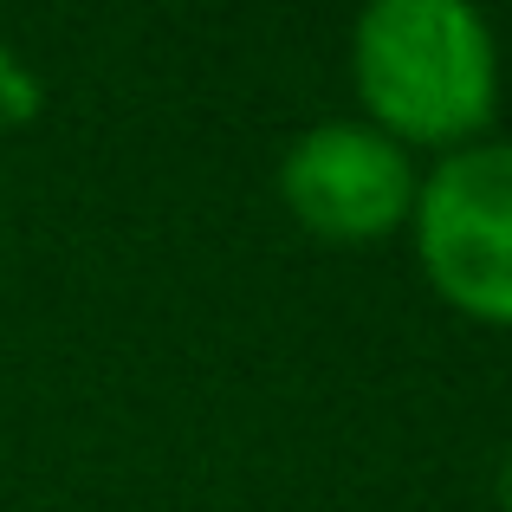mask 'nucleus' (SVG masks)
I'll return each instance as SVG.
<instances>
[{"label":"nucleus","instance_id":"obj_1","mask_svg":"<svg viewBox=\"0 0 512 512\" xmlns=\"http://www.w3.org/2000/svg\"><path fill=\"white\" fill-rule=\"evenodd\" d=\"M350 85L389 143L448 156L493 124L500 46L467 0H376L350 26Z\"/></svg>","mask_w":512,"mask_h":512},{"label":"nucleus","instance_id":"obj_2","mask_svg":"<svg viewBox=\"0 0 512 512\" xmlns=\"http://www.w3.org/2000/svg\"><path fill=\"white\" fill-rule=\"evenodd\" d=\"M415 260L461 318L512 331V137L435 156L415 182Z\"/></svg>","mask_w":512,"mask_h":512},{"label":"nucleus","instance_id":"obj_3","mask_svg":"<svg viewBox=\"0 0 512 512\" xmlns=\"http://www.w3.org/2000/svg\"><path fill=\"white\" fill-rule=\"evenodd\" d=\"M415 163L402 143H389L363 117H331L292 137L279 156V201L318 240L370 247V240L409 227L415 214Z\"/></svg>","mask_w":512,"mask_h":512}]
</instances>
